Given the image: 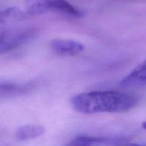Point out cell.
Instances as JSON below:
<instances>
[{"label":"cell","mask_w":146,"mask_h":146,"mask_svg":"<svg viewBox=\"0 0 146 146\" xmlns=\"http://www.w3.org/2000/svg\"><path fill=\"white\" fill-rule=\"evenodd\" d=\"M143 128L146 130V122H144L143 123Z\"/></svg>","instance_id":"30bf717a"},{"label":"cell","mask_w":146,"mask_h":146,"mask_svg":"<svg viewBox=\"0 0 146 146\" xmlns=\"http://www.w3.org/2000/svg\"><path fill=\"white\" fill-rule=\"evenodd\" d=\"M32 29H17L0 33V54L16 49L29 42L34 36Z\"/></svg>","instance_id":"7a4b0ae2"},{"label":"cell","mask_w":146,"mask_h":146,"mask_svg":"<svg viewBox=\"0 0 146 146\" xmlns=\"http://www.w3.org/2000/svg\"><path fill=\"white\" fill-rule=\"evenodd\" d=\"M24 3L29 15H41L50 10L47 0H24Z\"/></svg>","instance_id":"9c48e42d"},{"label":"cell","mask_w":146,"mask_h":146,"mask_svg":"<svg viewBox=\"0 0 146 146\" xmlns=\"http://www.w3.org/2000/svg\"><path fill=\"white\" fill-rule=\"evenodd\" d=\"M50 10H54L61 14L73 18H81L84 13L76 8L66 0H47Z\"/></svg>","instance_id":"8992f818"},{"label":"cell","mask_w":146,"mask_h":146,"mask_svg":"<svg viewBox=\"0 0 146 146\" xmlns=\"http://www.w3.org/2000/svg\"><path fill=\"white\" fill-rule=\"evenodd\" d=\"M45 133V128L39 125H26L19 128L16 131V137L21 141L35 139Z\"/></svg>","instance_id":"52a82bcc"},{"label":"cell","mask_w":146,"mask_h":146,"mask_svg":"<svg viewBox=\"0 0 146 146\" xmlns=\"http://www.w3.org/2000/svg\"><path fill=\"white\" fill-rule=\"evenodd\" d=\"M27 12L17 7H9L0 11V24H10L25 19L27 17Z\"/></svg>","instance_id":"ba28073f"},{"label":"cell","mask_w":146,"mask_h":146,"mask_svg":"<svg viewBox=\"0 0 146 146\" xmlns=\"http://www.w3.org/2000/svg\"><path fill=\"white\" fill-rule=\"evenodd\" d=\"M75 111L84 114L124 113L135 108V96L118 91H93L74 96L70 100Z\"/></svg>","instance_id":"6da1fadb"},{"label":"cell","mask_w":146,"mask_h":146,"mask_svg":"<svg viewBox=\"0 0 146 146\" xmlns=\"http://www.w3.org/2000/svg\"><path fill=\"white\" fill-rule=\"evenodd\" d=\"M146 85V61L136 67L121 81L123 87H136Z\"/></svg>","instance_id":"5b68a950"},{"label":"cell","mask_w":146,"mask_h":146,"mask_svg":"<svg viewBox=\"0 0 146 146\" xmlns=\"http://www.w3.org/2000/svg\"><path fill=\"white\" fill-rule=\"evenodd\" d=\"M51 47L56 54L60 56H76L84 50V46L78 41L71 39H54Z\"/></svg>","instance_id":"277c9868"},{"label":"cell","mask_w":146,"mask_h":146,"mask_svg":"<svg viewBox=\"0 0 146 146\" xmlns=\"http://www.w3.org/2000/svg\"><path fill=\"white\" fill-rule=\"evenodd\" d=\"M128 141L125 137H94L81 135L71 141L70 145H123Z\"/></svg>","instance_id":"3957f363"}]
</instances>
